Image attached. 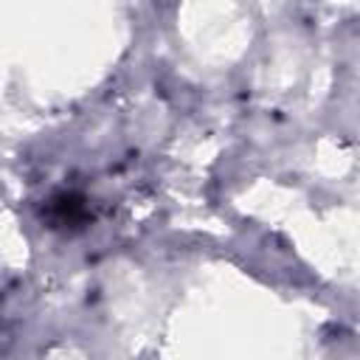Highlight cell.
Wrapping results in <instances>:
<instances>
[{"mask_svg":"<svg viewBox=\"0 0 360 360\" xmlns=\"http://www.w3.org/2000/svg\"><path fill=\"white\" fill-rule=\"evenodd\" d=\"M45 214L53 222V228H76V225L87 222V217H90L87 202L79 194H56L48 202V211Z\"/></svg>","mask_w":360,"mask_h":360,"instance_id":"1","label":"cell"}]
</instances>
